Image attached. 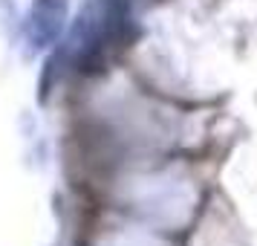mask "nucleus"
Segmentation results:
<instances>
[{
	"mask_svg": "<svg viewBox=\"0 0 257 246\" xmlns=\"http://www.w3.org/2000/svg\"><path fill=\"white\" fill-rule=\"evenodd\" d=\"M67 24V3L64 0H32L29 15L24 21L26 44L32 52H47L55 47V41L64 32Z\"/></svg>",
	"mask_w": 257,
	"mask_h": 246,
	"instance_id": "f257e3e1",
	"label": "nucleus"
}]
</instances>
